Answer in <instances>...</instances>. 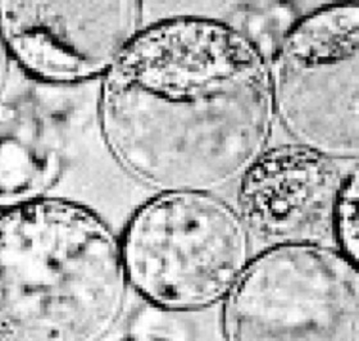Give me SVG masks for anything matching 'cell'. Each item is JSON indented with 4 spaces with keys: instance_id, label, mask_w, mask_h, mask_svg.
<instances>
[{
    "instance_id": "obj_1",
    "label": "cell",
    "mask_w": 359,
    "mask_h": 341,
    "mask_svg": "<svg viewBox=\"0 0 359 341\" xmlns=\"http://www.w3.org/2000/svg\"><path fill=\"white\" fill-rule=\"evenodd\" d=\"M100 134L154 193H216L271 147L269 60L231 23L177 15L144 26L103 76Z\"/></svg>"
},
{
    "instance_id": "obj_2",
    "label": "cell",
    "mask_w": 359,
    "mask_h": 341,
    "mask_svg": "<svg viewBox=\"0 0 359 341\" xmlns=\"http://www.w3.org/2000/svg\"><path fill=\"white\" fill-rule=\"evenodd\" d=\"M131 293L120 236L93 208L46 196L0 213V341H105Z\"/></svg>"
},
{
    "instance_id": "obj_3",
    "label": "cell",
    "mask_w": 359,
    "mask_h": 341,
    "mask_svg": "<svg viewBox=\"0 0 359 341\" xmlns=\"http://www.w3.org/2000/svg\"><path fill=\"white\" fill-rule=\"evenodd\" d=\"M253 235L216 193L154 194L120 236L131 291L153 309L208 311L224 303L253 258Z\"/></svg>"
},
{
    "instance_id": "obj_4",
    "label": "cell",
    "mask_w": 359,
    "mask_h": 341,
    "mask_svg": "<svg viewBox=\"0 0 359 341\" xmlns=\"http://www.w3.org/2000/svg\"><path fill=\"white\" fill-rule=\"evenodd\" d=\"M219 307L222 341H359L358 263L320 240L269 245Z\"/></svg>"
},
{
    "instance_id": "obj_5",
    "label": "cell",
    "mask_w": 359,
    "mask_h": 341,
    "mask_svg": "<svg viewBox=\"0 0 359 341\" xmlns=\"http://www.w3.org/2000/svg\"><path fill=\"white\" fill-rule=\"evenodd\" d=\"M276 121L294 142L337 162L359 156V3L317 8L269 60Z\"/></svg>"
},
{
    "instance_id": "obj_6",
    "label": "cell",
    "mask_w": 359,
    "mask_h": 341,
    "mask_svg": "<svg viewBox=\"0 0 359 341\" xmlns=\"http://www.w3.org/2000/svg\"><path fill=\"white\" fill-rule=\"evenodd\" d=\"M142 3L1 0L0 34L11 60L39 81L103 79L142 27Z\"/></svg>"
},
{
    "instance_id": "obj_7",
    "label": "cell",
    "mask_w": 359,
    "mask_h": 341,
    "mask_svg": "<svg viewBox=\"0 0 359 341\" xmlns=\"http://www.w3.org/2000/svg\"><path fill=\"white\" fill-rule=\"evenodd\" d=\"M344 178L339 162L302 144L269 147L238 181L235 207L269 245L317 240Z\"/></svg>"
},
{
    "instance_id": "obj_8",
    "label": "cell",
    "mask_w": 359,
    "mask_h": 341,
    "mask_svg": "<svg viewBox=\"0 0 359 341\" xmlns=\"http://www.w3.org/2000/svg\"><path fill=\"white\" fill-rule=\"evenodd\" d=\"M62 119L30 94L0 97V213L48 196L65 162Z\"/></svg>"
},
{
    "instance_id": "obj_9",
    "label": "cell",
    "mask_w": 359,
    "mask_h": 341,
    "mask_svg": "<svg viewBox=\"0 0 359 341\" xmlns=\"http://www.w3.org/2000/svg\"><path fill=\"white\" fill-rule=\"evenodd\" d=\"M358 170L345 173L330 218V231L337 248L348 258L358 263L359 215Z\"/></svg>"
},
{
    "instance_id": "obj_10",
    "label": "cell",
    "mask_w": 359,
    "mask_h": 341,
    "mask_svg": "<svg viewBox=\"0 0 359 341\" xmlns=\"http://www.w3.org/2000/svg\"><path fill=\"white\" fill-rule=\"evenodd\" d=\"M118 341H176L172 337H168L165 335L159 334L156 331H139L133 333L126 337H122Z\"/></svg>"
},
{
    "instance_id": "obj_11",
    "label": "cell",
    "mask_w": 359,
    "mask_h": 341,
    "mask_svg": "<svg viewBox=\"0 0 359 341\" xmlns=\"http://www.w3.org/2000/svg\"><path fill=\"white\" fill-rule=\"evenodd\" d=\"M9 60L11 57L7 52V48L4 45L3 41V37L0 34V94H1V90L6 85L7 81L8 71H9Z\"/></svg>"
}]
</instances>
